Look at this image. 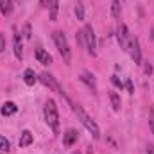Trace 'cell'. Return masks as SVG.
<instances>
[{
    "label": "cell",
    "instance_id": "1",
    "mask_svg": "<svg viewBox=\"0 0 154 154\" xmlns=\"http://www.w3.org/2000/svg\"><path fill=\"white\" fill-rule=\"evenodd\" d=\"M72 106H74V111H75L77 118L81 120V124H82V125H84V127H86L90 133H91V136H93L95 140H99V138H100V131H99V125H97V124H95V122H93L90 116L86 115V111H84V109H82L79 104H72Z\"/></svg>",
    "mask_w": 154,
    "mask_h": 154
},
{
    "label": "cell",
    "instance_id": "2",
    "mask_svg": "<svg viewBox=\"0 0 154 154\" xmlns=\"http://www.w3.org/2000/svg\"><path fill=\"white\" fill-rule=\"evenodd\" d=\"M43 115H45V122L48 124V127H52L54 131H57V127H59V113H57V106H56V102L52 99L47 100Z\"/></svg>",
    "mask_w": 154,
    "mask_h": 154
},
{
    "label": "cell",
    "instance_id": "3",
    "mask_svg": "<svg viewBox=\"0 0 154 154\" xmlns=\"http://www.w3.org/2000/svg\"><path fill=\"white\" fill-rule=\"evenodd\" d=\"M52 38H54V43H56V47H57L61 57H63L66 63H70L72 52H70V45H68V41H66V36H65L61 31H56V32L52 34Z\"/></svg>",
    "mask_w": 154,
    "mask_h": 154
},
{
    "label": "cell",
    "instance_id": "4",
    "mask_svg": "<svg viewBox=\"0 0 154 154\" xmlns=\"http://www.w3.org/2000/svg\"><path fill=\"white\" fill-rule=\"evenodd\" d=\"M81 36H82V41H84V47H86L88 54L95 56V54H97V50H95V48H97V41H95L93 27H91V25H84V29H82Z\"/></svg>",
    "mask_w": 154,
    "mask_h": 154
},
{
    "label": "cell",
    "instance_id": "5",
    "mask_svg": "<svg viewBox=\"0 0 154 154\" xmlns=\"http://www.w3.org/2000/svg\"><path fill=\"white\" fill-rule=\"evenodd\" d=\"M127 52L131 54V57H133V61H134L136 65H142V50H140V43H138V39L134 38V36H131V39H129Z\"/></svg>",
    "mask_w": 154,
    "mask_h": 154
},
{
    "label": "cell",
    "instance_id": "6",
    "mask_svg": "<svg viewBox=\"0 0 154 154\" xmlns=\"http://www.w3.org/2000/svg\"><path fill=\"white\" fill-rule=\"evenodd\" d=\"M39 81L45 84V86H48L50 90H54L56 93H59V95H65V91H63V88L59 86V82L54 79V75H50V74H47V72H43L41 75H39Z\"/></svg>",
    "mask_w": 154,
    "mask_h": 154
},
{
    "label": "cell",
    "instance_id": "7",
    "mask_svg": "<svg viewBox=\"0 0 154 154\" xmlns=\"http://www.w3.org/2000/svg\"><path fill=\"white\" fill-rule=\"evenodd\" d=\"M131 36H133V34H129V29H127L124 23H120V25H118V31H116V38H118V43H120V47H122L124 50H127Z\"/></svg>",
    "mask_w": 154,
    "mask_h": 154
},
{
    "label": "cell",
    "instance_id": "8",
    "mask_svg": "<svg viewBox=\"0 0 154 154\" xmlns=\"http://www.w3.org/2000/svg\"><path fill=\"white\" fill-rule=\"evenodd\" d=\"M81 81L93 91V93H97V82H95V77L93 74H90V72H82L81 74Z\"/></svg>",
    "mask_w": 154,
    "mask_h": 154
},
{
    "label": "cell",
    "instance_id": "9",
    "mask_svg": "<svg viewBox=\"0 0 154 154\" xmlns=\"http://www.w3.org/2000/svg\"><path fill=\"white\" fill-rule=\"evenodd\" d=\"M77 138H79V133H77L75 129H68V131L63 134V143H65V145H74L77 142Z\"/></svg>",
    "mask_w": 154,
    "mask_h": 154
},
{
    "label": "cell",
    "instance_id": "10",
    "mask_svg": "<svg viewBox=\"0 0 154 154\" xmlns=\"http://www.w3.org/2000/svg\"><path fill=\"white\" fill-rule=\"evenodd\" d=\"M13 50H14V56L18 57V59H22V56H23V47H22V39H20V34L18 32H14V36H13Z\"/></svg>",
    "mask_w": 154,
    "mask_h": 154
},
{
    "label": "cell",
    "instance_id": "11",
    "mask_svg": "<svg viewBox=\"0 0 154 154\" xmlns=\"http://www.w3.org/2000/svg\"><path fill=\"white\" fill-rule=\"evenodd\" d=\"M32 140H34L32 133H31L29 129H25V131H22V134H20V142H18V145H20V147H27V145L32 143Z\"/></svg>",
    "mask_w": 154,
    "mask_h": 154
},
{
    "label": "cell",
    "instance_id": "12",
    "mask_svg": "<svg viewBox=\"0 0 154 154\" xmlns=\"http://www.w3.org/2000/svg\"><path fill=\"white\" fill-rule=\"evenodd\" d=\"M36 59H38V63H41V65H50L52 63V56L47 50H43V48H38L36 50Z\"/></svg>",
    "mask_w": 154,
    "mask_h": 154
},
{
    "label": "cell",
    "instance_id": "13",
    "mask_svg": "<svg viewBox=\"0 0 154 154\" xmlns=\"http://www.w3.org/2000/svg\"><path fill=\"white\" fill-rule=\"evenodd\" d=\"M18 111V106L14 104V102H5L4 106H2V109H0V113L4 116H11V115H14Z\"/></svg>",
    "mask_w": 154,
    "mask_h": 154
},
{
    "label": "cell",
    "instance_id": "14",
    "mask_svg": "<svg viewBox=\"0 0 154 154\" xmlns=\"http://www.w3.org/2000/svg\"><path fill=\"white\" fill-rule=\"evenodd\" d=\"M23 81H25V84H27V86H32V84L38 81V77H36V74H34V70L27 68V70L23 72Z\"/></svg>",
    "mask_w": 154,
    "mask_h": 154
},
{
    "label": "cell",
    "instance_id": "15",
    "mask_svg": "<svg viewBox=\"0 0 154 154\" xmlns=\"http://www.w3.org/2000/svg\"><path fill=\"white\" fill-rule=\"evenodd\" d=\"M109 100H111L113 109H115V111H120V108H122V100H120V95H118L116 91H111V93H109Z\"/></svg>",
    "mask_w": 154,
    "mask_h": 154
},
{
    "label": "cell",
    "instance_id": "16",
    "mask_svg": "<svg viewBox=\"0 0 154 154\" xmlns=\"http://www.w3.org/2000/svg\"><path fill=\"white\" fill-rule=\"evenodd\" d=\"M11 11H13V2L11 0H0V13L11 14Z\"/></svg>",
    "mask_w": 154,
    "mask_h": 154
},
{
    "label": "cell",
    "instance_id": "17",
    "mask_svg": "<svg viewBox=\"0 0 154 154\" xmlns=\"http://www.w3.org/2000/svg\"><path fill=\"white\" fill-rule=\"evenodd\" d=\"M48 7H50V20L56 22L57 20V9H59V0H52Z\"/></svg>",
    "mask_w": 154,
    "mask_h": 154
},
{
    "label": "cell",
    "instance_id": "18",
    "mask_svg": "<svg viewBox=\"0 0 154 154\" xmlns=\"http://www.w3.org/2000/svg\"><path fill=\"white\" fill-rule=\"evenodd\" d=\"M120 13H122V5H120V0H113L111 2V14L118 18L120 16Z\"/></svg>",
    "mask_w": 154,
    "mask_h": 154
},
{
    "label": "cell",
    "instance_id": "19",
    "mask_svg": "<svg viewBox=\"0 0 154 154\" xmlns=\"http://www.w3.org/2000/svg\"><path fill=\"white\" fill-rule=\"evenodd\" d=\"M75 16H77V20H84V7H82L81 2H77V5H75Z\"/></svg>",
    "mask_w": 154,
    "mask_h": 154
},
{
    "label": "cell",
    "instance_id": "20",
    "mask_svg": "<svg viewBox=\"0 0 154 154\" xmlns=\"http://www.w3.org/2000/svg\"><path fill=\"white\" fill-rule=\"evenodd\" d=\"M0 151L2 152H9V142L4 136H0Z\"/></svg>",
    "mask_w": 154,
    "mask_h": 154
},
{
    "label": "cell",
    "instance_id": "21",
    "mask_svg": "<svg viewBox=\"0 0 154 154\" xmlns=\"http://www.w3.org/2000/svg\"><path fill=\"white\" fill-rule=\"evenodd\" d=\"M149 125H151V131L154 134V108H151V113H149Z\"/></svg>",
    "mask_w": 154,
    "mask_h": 154
},
{
    "label": "cell",
    "instance_id": "22",
    "mask_svg": "<svg viewBox=\"0 0 154 154\" xmlns=\"http://www.w3.org/2000/svg\"><path fill=\"white\" fill-rule=\"evenodd\" d=\"M111 82H113V86L120 88V90H122V86H124V84H122V81H120V79H118L116 75H111Z\"/></svg>",
    "mask_w": 154,
    "mask_h": 154
},
{
    "label": "cell",
    "instance_id": "23",
    "mask_svg": "<svg viewBox=\"0 0 154 154\" xmlns=\"http://www.w3.org/2000/svg\"><path fill=\"white\" fill-rule=\"evenodd\" d=\"M23 36L27 39H31V25L29 23H25V27H23Z\"/></svg>",
    "mask_w": 154,
    "mask_h": 154
},
{
    "label": "cell",
    "instance_id": "24",
    "mask_svg": "<svg viewBox=\"0 0 154 154\" xmlns=\"http://www.w3.org/2000/svg\"><path fill=\"white\" fill-rule=\"evenodd\" d=\"M5 50V36L0 32V52H4Z\"/></svg>",
    "mask_w": 154,
    "mask_h": 154
},
{
    "label": "cell",
    "instance_id": "25",
    "mask_svg": "<svg viewBox=\"0 0 154 154\" xmlns=\"http://www.w3.org/2000/svg\"><path fill=\"white\" fill-rule=\"evenodd\" d=\"M125 90H127L129 93H134V88H133V82H131V81L125 82Z\"/></svg>",
    "mask_w": 154,
    "mask_h": 154
},
{
    "label": "cell",
    "instance_id": "26",
    "mask_svg": "<svg viewBox=\"0 0 154 154\" xmlns=\"http://www.w3.org/2000/svg\"><path fill=\"white\" fill-rule=\"evenodd\" d=\"M143 70H145V74H147V75H151V74H152V66H151L149 63L145 65V68H143Z\"/></svg>",
    "mask_w": 154,
    "mask_h": 154
},
{
    "label": "cell",
    "instance_id": "27",
    "mask_svg": "<svg viewBox=\"0 0 154 154\" xmlns=\"http://www.w3.org/2000/svg\"><path fill=\"white\" fill-rule=\"evenodd\" d=\"M52 0H39V4H41V7H48V4H50Z\"/></svg>",
    "mask_w": 154,
    "mask_h": 154
},
{
    "label": "cell",
    "instance_id": "28",
    "mask_svg": "<svg viewBox=\"0 0 154 154\" xmlns=\"http://www.w3.org/2000/svg\"><path fill=\"white\" fill-rule=\"evenodd\" d=\"M147 154H154V145H147Z\"/></svg>",
    "mask_w": 154,
    "mask_h": 154
},
{
    "label": "cell",
    "instance_id": "29",
    "mask_svg": "<svg viewBox=\"0 0 154 154\" xmlns=\"http://www.w3.org/2000/svg\"><path fill=\"white\" fill-rule=\"evenodd\" d=\"M74 154H81V152H79V151H75V152H74Z\"/></svg>",
    "mask_w": 154,
    "mask_h": 154
}]
</instances>
